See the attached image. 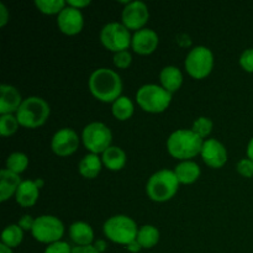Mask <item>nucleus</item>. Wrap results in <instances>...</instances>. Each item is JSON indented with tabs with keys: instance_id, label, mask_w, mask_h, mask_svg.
I'll use <instances>...</instances> for the list:
<instances>
[{
	"instance_id": "obj_1",
	"label": "nucleus",
	"mask_w": 253,
	"mask_h": 253,
	"mask_svg": "<svg viewBox=\"0 0 253 253\" xmlns=\"http://www.w3.org/2000/svg\"><path fill=\"white\" fill-rule=\"evenodd\" d=\"M89 89L94 98L103 103H114L121 96L123 81L115 71L99 68L89 78Z\"/></svg>"
},
{
	"instance_id": "obj_2",
	"label": "nucleus",
	"mask_w": 253,
	"mask_h": 253,
	"mask_svg": "<svg viewBox=\"0 0 253 253\" xmlns=\"http://www.w3.org/2000/svg\"><path fill=\"white\" fill-rule=\"evenodd\" d=\"M202 137L192 130H178L169 136L167 141V150L172 157L180 161H189L202 152Z\"/></svg>"
},
{
	"instance_id": "obj_3",
	"label": "nucleus",
	"mask_w": 253,
	"mask_h": 253,
	"mask_svg": "<svg viewBox=\"0 0 253 253\" xmlns=\"http://www.w3.org/2000/svg\"><path fill=\"white\" fill-rule=\"evenodd\" d=\"M49 105L40 96H30L22 101L16 111L19 124L27 128H36L43 125L49 116Z\"/></svg>"
},
{
	"instance_id": "obj_4",
	"label": "nucleus",
	"mask_w": 253,
	"mask_h": 253,
	"mask_svg": "<svg viewBox=\"0 0 253 253\" xmlns=\"http://www.w3.org/2000/svg\"><path fill=\"white\" fill-rule=\"evenodd\" d=\"M178 187H179V182H178L174 172L162 169L151 175L147 185H146V192L153 202L163 203L174 197Z\"/></svg>"
},
{
	"instance_id": "obj_5",
	"label": "nucleus",
	"mask_w": 253,
	"mask_h": 253,
	"mask_svg": "<svg viewBox=\"0 0 253 253\" xmlns=\"http://www.w3.org/2000/svg\"><path fill=\"white\" fill-rule=\"evenodd\" d=\"M136 101L143 111L152 114L163 113L168 109L172 101V94L163 86L156 84H146L138 89L136 94Z\"/></svg>"
},
{
	"instance_id": "obj_6",
	"label": "nucleus",
	"mask_w": 253,
	"mask_h": 253,
	"mask_svg": "<svg viewBox=\"0 0 253 253\" xmlns=\"http://www.w3.org/2000/svg\"><path fill=\"white\" fill-rule=\"evenodd\" d=\"M104 234L110 241L120 245H130L136 241L138 229L136 222L126 215H115L104 224Z\"/></svg>"
},
{
	"instance_id": "obj_7",
	"label": "nucleus",
	"mask_w": 253,
	"mask_h": 253,
	"mask_svg": "<svg viewBox=\"0 0 253 253\" xmlns=\"http://www.w3.org/2000/svg\"><path fill=\"white\" fill-rule=\"evenodd\" d=\"M185 69L195 79H203L209 76L214 67V56L208 47H194L185 58Z\"/></svg>"
},
{
	"instance_id": "obj_8",
	"label": "nucleus",
	"mask_w": 253,
	"mask_h": 253,
	"mask_svg": "<svg viewBox=\"0 0 253 253\" xmlns=\"http://www.w3.org/2000/svg\"><path fill=\"white\" fill-rule=\"evenodd\" d=\"M82 138L86 150L94 155H98V153H104L110 147L113 135L110 128L105 124L91 123L84 127Z\"/></svg>"
},
{
	"instance_id": "obj_9",
	"label": "nucleus",
	"mask_w": 253,
	"mask_h": 253,
	"mask_svg": "<svg viewBox=\"0 0 253 253\" xmlns=\"http://www.w3.org/2000/svg\"><path fill=\"white\" fill-rule=\"evenodd\" d=\"M32 236L42 244H54L62 239L64 234L63 222L52 215H42L35 220Z\"/></svg>"
},
{
	"instance_id": "obj_10",
	"label": "nucleus",
	"mask_w": 253,
	"mask_h": 253,
	"mask_svg": "<svg viewBox=\"0 0 253 253\" xmlns=\"http://www.w3.org/2000/svg\"><path fill=\"white\" fill-rule=\"evenodd\" d=\"M100 41L105 48L118 53L126 51L132 42V39L127 27L119 22H110L101 29Z\"/></svg>"
},
{
	"instance_id": "obj_11",
	"label": "nucleus",
	"mask_w": 253,
	"mask_h": 253,
	"mask_svg": "<svg viewBox=\"0 0 253 253\" xmlns=\"http://www.w3.org/2000/svg\"><path fill=\"white\" fill-rule=\"evenodd\" d=\"M148 17L150 12L147 5L138 0L128 2L123 10V25L128 30H142L147 24Z\"/></svg>"
},
{
	"instance_id": "obj_12",
	"label": "nucleus",
	"mask_w": 253,
	"mask_h": 253,
	"mask_svg": "<svg viewBox=\"0 0 253 253\" xmlns=\"http://www.w3.org/2000/svg\"><path fill=\"white\" fill-rule=\"evenodd\" d=\"M79 146V138L76 131L72 128L64 127L57 131L53 135L51 141L52 151L57 156L66 157V156L73 155Z\"/></svg>"
},
{
	"instance_id": "obj_13",
	"label": "nucleus",
	"mask_w": 253,
	"mask_h": 253,
	"mask_svg": "<svg viewBox=\"0 0 253 253\" xmlns=\"http://www.w3.org/2000/svg\"><path fill=\"white\" fill-rule=\"evenodd\" d=\"M57 24L59 30L68 36L79 34L84 26L83 14L79 9L66 6L57 17Z\"/></svg>"
},
{
	"instance_id": "obj_14",
	"label": "nucleus",
	"mask_w": 253,
	"mask_h": 253,
	"mask_svg": "<svg viewBox=\"0 0 253 253\" xmlns=\"http://www.w3.org/2000/svg\"><path fill=\"white\" fill-rule=\"evenodd\" d=\"M200 155H202L205 165L211 168H221L227 161L226 148L215 138L204 141Z\"/></svg>"
},
{
	"instance_id": "obj_15",
	"label": "nucleus",
	"mask_w": 253,
	"mask_h": 253,
	"mask_svg": "<svg viewBox=\"0 0 253 253\" xmlns=\"http://www.w3.org/2000/svg\"><path fill=\"white\" fill-rule=\"evenodd\" d=\"M132 49L138 54H151L158 46V35L151 29H142L135 32L131 42Z\"/></svg>"
},
{
	"instance_id": "obj_16",
	"label": "nucleus",
	"mask_w": 253,
	"mask_h": 253,
	"mask_svg": "<svg viewBox=\"0 0 253 253\" xmlns=\"http://www.w3.org/2000/svg\"><path fill=\"white\" fill-rule=\"evenodd\" d=\"M20 91L15 86L9 84H2L0 86V114L7 115L19 110L22 104Z\"/></svg>"
},
{
	"instance_id": "obj_17",
	"label": "nucleus",
	"mask_w": 253,
	"mask_h": 253,
	"mask_svg": "<svg viewBox=\"0 0 253 253\" xmlns=\"http://www.w3.org/2000/svg\"><path fill=\"white\" fill-rule=\"evenodd\" d=\"M19 174L10 172L4 168L0 172V202H6L10 197L16 194L20 184H21Z\"/></svg>"
},
{
	"instance_id": "obj_18",
	"label": "nucleus",
	"mask_w": 253,
	"mask_h": 253,
	"mask_svg": "<svg viewBox=\"0 0 253 253\" xmlns=\"http://www.w3.org/2000/svg\"><path fill=\"white\" fill-rule=\"evenodd\" d=\"M39 193L40 188L37 187L36 183L32 180H24L15 194V199L17 204L24 208L34 207L39 199Z\"/></svg>"
},
{
	"instance_id": "obj_19",
	"label": "nucleus",
	"mask_w": 253,
	"mask_h": 253,
	"mask_svg": "<svg viewBox=\"0 0 253 253\" xmlns=\"http://www.w3.org/2000/svg\"><path fill=\"white\" fill-rule=\"evenodd\" d=\"M69 236L78 246H90L94 240V231L86 222L77 221L69 227Z\"/></svg>"
},
{
	"instance_id": "obj_20",
	"label": "nucleus",
	"mask_w": 253,
	"mask_h": 253,
	"mask_svg": "<svg viewBox=\"0 0 253 253\" xmlns=\"http://www.w3.org/2000/svg\"><path fill=\"white\" fill-rule=\"evenodd\" d=\"M160 79L163 88L169 91L170 94H173L182 86L183 74L177 67L168 66L162 69L160 74Z\"/></svg>"
},
{
	"instance_id": "obj_21",
	"label": "nucleus",
	"mask_w": 253,
	"mask_h": 253,
	"mask_svg": "<svg viewBox=\"0 0 253 253\" xmlns=\"http://www.w3.org/2000/svg\"><path fill=\"white\" fill-rule=\"evenodd\" d=\"M178 182L182 184H192L200 177V167L192 161H183L173 170Z\"/></svg>"
},
{
	"instance_id": "obj_22",
	"label": "nucleus",
	"mask_w": 253,
	"mask_h": 253,
	"mask_svg": "<svg viewBox=\"0 0 253 253\" xmlns=\"http://www.w3.org/2000/svg\"><path fill=\"white\" fill-rule=\"evenodd\" d=\"M101 161L105 167L110 170H120L126 165V153L116 146H110L105 152L103 153Z\"/></svg>"
},
{
	"instance_id": "obj_23",
	"label": "nucleus",
	"mask_w": 253,
	"mask_h": 253,
	"mask_svg": "<svg viewBox=\"0 0 253 253\" xmlns=\"http://www.w3.org/2000/svg\"><path fill=\"white\" fill-rule=\"evenodd\" d=\"M101 161L98 155L89 153L79 162V173L86 179H93L100 173Z\"/></svg>"
},
{
	"instance_id": "obj_24",
	"label": "nucleus",
	"mask_w": 253,
	"mask_h": 253,
	"mask_svg": "<svg viewBox=\"0 0 253 253\" xmlns=\"http://www.w3.org/2000/svg\"><path fill=\"white\" fill-rule=\"evenodd\" d=\"M136 241L140 244L142 249H152L160 241V231L152 225H145L138 230Z\"/></svg>"
},
{
	"instance_id": "obj_25",
	"label": "nucleus",
	"mask_w": 253,
	"mask_h": 253,
	"mask_svg": "<svg viewBox=\"0 0 253 253\" xmlns=\"http://www.w3.org/2000/svg\"><path fill=\"white\" fill-rule=\"evenodd\" d=\"M113 115L120 121L128 120L133 115V104L127 96H120L113 103Z\"/></svg>"
},
{
	"instance_id": "obj_26",
	"label": "nucleus",
	"mask_w": 253,
	"mask_h": 253,
	"mask_svg": "<svg viewBox=\"0 0 253 253\" xmlns=\"http://www.w3.org/2000/svg\"><path fill=\"white\" fill-rule=\"evenodd\" d=\"M22 239H24V234L19 225H9L7 227H5L1 234V244L10 249L19 246Z\"/></svg>"
},
{
	"instance_id": "obj_27",
	"label": "nucleus",
	"mask_w": 253,
	"mask_h": 253,
	"mask_svg": "<svg viewBox=\"0 0 253 253\" xmlns=\"http://www.w3.org/2000/svg\"><path fill=\"white\" fill-rule=\"evenodd\" d=\"M27 166H29V158L21 152L11 153L6 160V169L12 173H16V174L25 172Z\"/></svg>"
},
{
	"instance_id": "obj_28",
	"label": "nucleus",
	"mask_w": 253,
	"mask_h": 253,
	"mask_svg": "<svg viewBox=\"0 0 253 253\" xmlns=\"http://www.w3.org/2000/svg\"><path fill=\"white\" fill-rule=\"evenodd\" d=\"M67 2L64 0H36L35 5L41 12L46 15L61 14L62 10L66 7Z\"/></svg>"
},
{
	"instance_id": "obj_29",
	"label": "nucleus",
	"mask_w": 253,
	"mask_h": 253,
	"mask_svg": "<svg viewBox=\"0 0 253 253\" xmlns=\"http://www.w3.org/2000/svg\"><path fill=\"white\" fill-rule=\"evenodd\" d=\"M19 121H17L16 116H12L11 114L7 115H1L0 118V133L2 136H11L14 135L19 127Z\"/></svg>"
},
{
	"instance_id": "obj_30",
	"label": "nucleus",
	"mask_w": 253,
	"mask_h": 253,
	"mask_svg": "<svg viewBox=\"0 0 253 253\" xmlns=\"http://www.w3.org/2000/svg\"><path fill=\"white\" fill-rule=\"evenodd\" d=\"M212 130V121L210 120L209 118H205V116H202V118H198L197 120L193 124L192 131L197 133L199 137L204 138L207 137L208 135H210Z\"/></svg>"
},
{
	"instance_id": "obj_31",
	"label": "nucleus",
	"mask_w": 253,
	"mask_h": 253,
	"mask_svg": "<svg viewBox=\"0 0 253 253\" xmlns=\"http://www.w3.org/2000/svg\"><path fill=\"white\" fill-rule=\"evenodd\" d=\"M131 62H132V57H131V53L128 51L118 52V53H115V56H114V64L120 69L128 68Z\"/></svg>"
},
{
	"instance_id": "obj_32",
	"label": "nucleus",
	"mask_w": 253,
	"mask_h": 253,
	"mask_svg": "<svg viewBox=\"0 0 253 253\" xmlns=\"http://www.w3.org/2000/svg\"><path fill=\"white\" fill-rule=\"evenodd\" d=\"M236 169L242 177L253 178V161L250 158H244L236 166Z\"/></svg>"
},
{
	"instance_id": "obj_33",
	"label": "nucleus",
	"mask_w": 253,
	"mask_h": 253,
	"mask_svg": "<svg viewBox=\"0 0 253 253\" xmlns=\"http://www.w3.org/2000/svg\"><path fill=\"white\" fill-rule=\"evenodd\" d=\"M240 64L242 68L249 73H253V48H249L244 51L240 57Z\"/></svg>"
},
{
	"instance_id": "obj_34",
	"label": "nucleus",
	"mask_w": 253,
	"mask_h": 253,
	"mask_svg": "<svg viewBox=\"0 0 253 253\" xmlns=\"http://www.w3.org/2000/svg\"><path fill=\"white\" fill-rule=\"evenodd\" d=\"M44 253H72V249L67 242L58 241L49 245V246L44 250Z\"/></svg>"
},
{
	"instance_id": "obj_35",
	"label": "nucleus",
	"mask_w": 253,
	"mask_h": 253,
	"mask_svg": "<svg viewBox=\"0 0 253 253\" xmlns=\"http://www.w3.org/2000/svg\"><path fill=\"white\" fill-rule=\"evenodd\" d=\"M35 220L36 219H34L31 215H24V216L19 220V224L17 225H19L22 230H26V231L31 230L32 231V227H34L35 225Z\"/></svg>"
},
{
	"instance_id": "obj_36",
	"label": "nucleus",
	"mask_w": 253,
	"mask_h": 253,
	"mask_svg": "<svg viewBox=\"0 0 253 253\" xmlns=\"http://www.w3.org/2000/svg\"><path fill=\"white\" fill-rule=\"evenodd\" d=\"M72 253H100L94 246H77L72 250Z\"/></svg>"
},
{
	"instance_id": "obj_37",
	"label": "nucleus",
	"mask_w": 253,
	"mask_h": 253,
	"mask_svg": "<svg viewBox=\"0 0 253 253\" xmlns=\"http://www.w3.org/2000/svg\"><path fill=\"white\" fill-rule=\"evenodd\" d=\"M9 20V12H7L6 7L2 2H0V26H5Z\"/></svg>"
},
{
	"instance_id": "obj_38",
	"label": "nucleus",
	"mask_w": 253,
	"mask_h": 253,
	"mask_svg": "<svg viewBox=\"0 0 253 253\" xmlns=\"http://www.w3.org/2000/svg\"><path fill=\"white\" fill-rule=\"evenodd\" d=\"M67 4H68V6L76 7V9L81 10L82 7L88 6V5L90 4V1H89V0H79V1H77V0H69V1H67Z\"/></svg>"
},
{
	"instance_id": "obj_39",
	"label": "nucleus",
	"mask_w": 253,
	"mask_h": 253,
	"mask_svg": "<svg viewBox=\"0 0 253 253\" xmlns=\"http://www.w3.org/2000/svg\"><path fill=\"white\" fill-rule=\"evenodd\" d=\"M126 249L132 253H137L141 251V249H142V247L140 246V244H138L137 241H133V242H131L130 245H127V247H126Z\"/></svg>"
},
{
	"instance_id": "obj_40",
	"label": "nucleus",
	"mask_w": 253,
	"mask_h": 253,
	"mask_svg": "<svg viewBox=\"0 0 253 253\" xmlns=\"http://www.w3.org/2000/svg\"><path fill=\"white\" fill-rule=\"evenodd\" d=\"M94 247H95V249H96V251L101 253V252H104L106 250V242L103 241V240H99V241L95 242Z\"/></svg>"
},
{
	"instance_id": "obj_41",
	"label": "nucleus",
	"mask_w": 253,
	"mask_h": 253,
	"mask_svg": "<svg viewBox=\"0 0 253 253\" xmlns=\"http://www.w3.org/2000/svg\"><path fill=\"white\" fill-rule=\"evenodd\" d=\"M247 156H249L250 160L253 161V137L249 142V146H247Z\"/></svg>"
},
{
	"instance_id": "obj_42",
	"label": "nucleus",
	"mask_w": 253,
	"mask_h": 253,
	"mask_svg": "<svg viewBox=\"0 0 253 253\" xmlns=\"http://www.w3.org/2000/svg\"><path fill=\"white\" fill-rule=\"evenodd\" d=\"M0 253H12L11 249L7 246H5V245H0Z\"/></svg>"
},
{
	"instance_id": "obj_43",
	"label": "nucleus",
	"mask_w": 253,
	"mask_h": 253,
	"mask_svg": "<svg viewBox=\"0 0 253 253\" xmlns=\"http://www.w3.org/2000/svg\"><path fill=\"white\" fill-rule=\"evenodd\" d=\"M35 183H36V185H37V187H39V188H41L42 185H43V180H41V179H37Z\"/></svg>"
}]
</instances>
